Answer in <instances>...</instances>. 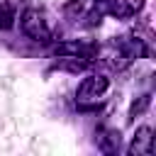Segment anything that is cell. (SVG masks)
<instances>
[{
  "label": "cell",
  "mask_w": 156,
  "mask_h": 156,
  "mask_svg": "<svg viewBox=\"0 0 156 156\" xmlns=\"http://www.w3.org/2000/svg\"><path fill=\"white\" fill-rule=\"evenodd\" d=\"M95 144L102 154L112 156V154H119V146H122V139H119V132L115 129H107V127H100L95 132Z\"/></svg>",
  "instance_id": "obj_6"
},
{
  "label": "cell",
  "mask_w": 156,
  "mask_h": 156,
  "mask_svg": "<svg viewBox=\"0 0 156 156\" xmlns=\"http://www.w3.org/2000/svg\"><path fill=\"white\" fill-rule=\"evenodd\" d=\"M93 63H95V61L83 58V56H58V58L54 61V68L68 71V73H83V71H88Z\"/></svg>",
  "instance_id": "obj_7"
},
{
  "label": "cell",
  "mask_w": 156,
  "mask_h": 156,
  "mask_svg": "<svg viewBox=\"0 0 156 156\" xmlns=\"http://www.w3.org/2000/svg\"><path fill=\"white\" fill-rule=\"evenodd\" d=\"M12 24H15V15H12V10L5 7V5H0V29H10Z\"/></svg>",
  "instance_id": "obj_8"
},
{
  "label": "cell",
  "mask_w": 156,
  "mask_h": 156,
  "mask_svg": "<svg viewBox=\"0 0 156 156\" xmlns=\"http://www.w3.org/2000/svg\"><path fill=\"white\" fill-rule=\"evenodd\" d=\"M129 156H151L154 154V129L151 127H139L132 144L127 146Z\"/></svg>",
  "instance_id": "obj_4"
},
{
  "label": "cell",
  "mask_w": 156,
  "mask_h": 156,
  "mask_svg": "<svg viewBox=\"0 0 156 156\" xmlns=\"http://www.w3.org/2000/svg\"><path fill=\"white\" fill-rule=\"evenodd\" d=\"M107 88H110V78L105 76V73H88L83 80H80V85H78V93H76V98H78V105L83 107V105H88V102H98L105 93H107Z\"/></svg>",
  "instance_id": "obj_1"
},
{
  "label": "cell",
  "mask_w": 156,
  "mask_h": 156,
  "mask_svg": "<svg viewBox=\"0 0 156 156\" xmlns=\"http://www.w3.org/2000/svg\"><path fill=\"white\" fill-rule=\"evenodd\" d=\"M144 10V0H110L107 2V15L115 20H129L136 17Z\"/></svg>",
  "instance_id": "obj_5"
},
{
  "label": "cell",
  "mask_w": 156,
  "mask_h": 156,
  "mask_svg": "<svg viewBox=\"0 0 156 156\" xmlns=\"http://www.w3.org/2000/svg\"><path fill=\"white\" fill-rule=\"evenodd\" d=\"M56 56H83L90 61H98V46L90 41H61L54 46Z\"/></svg>",
  "instance_id": "obj_3"
},
{
  "label": "cell",
  "mask_w": 156,
  "mask_h": 156,
  "mask_svg": "<svg viewBox=\"0 0 156 156\" xmlns=\"http://www.w3.org/2000/svg\"><path fill=\"white\" fill-rule=\"evenodd\" d=\"M20 27L22 32L34 39V41H49L51 39V27H49V20L39 12V10H24L22 17H20Z\"/></svg>",
  "instance_id": "obj_2"
},
{
  "label": "cell",
  "mask_w": 156,
  "mask_h": 156,
  "mask_svg": "<svg viewBox=\"0 0 156 156\" xmlns=\"http://www.w3.org/2000/svg\"><path fill=\"white\" fill-rule=\"evenodd\" d=\"M149 102H151V95H141L134 105H132V110H129V117H136V115H141L146 107H149Z\"/></svg>",
  "instance_id": "obj_9"
}]
</instances>
